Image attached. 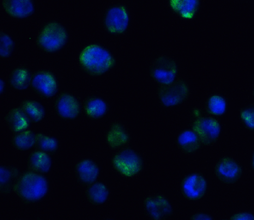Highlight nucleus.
I'll list each match as a JSON object with an SVG mask.
<instances>
[{
  "label": "nucleus",
  "mask_w": 254,
  "mask_h": 220,
  "mask_svg": "<svg viewBox=\"0 0 254 220\" xmlns=\"http://www.w3.org/2000/svg\"><path fill=\"white\" fill-rule=\"evenodd\" d=\"M77 61L82 71L93 77L107 75L116 65V57L111 49L98 43L84 46Z\"/></svg>",
  "instance_id": "1"
},
{
  "label": "nucleus",
  "mask_w": 254,
  "mask_h": 220,
  "mask_svg": "<svg viewBox=\"0 0 254 220\" xmlns=\"http://www.w3.org/2000/svg\"><path fill=\"white\" fill-rule=\"evenodd\" d=\"M50 188L47 175L25 171L18 179L15 191L25 204H33L44 201L49 196Z\"/></svg>",
  "instance_id": "2"
},
{
  "label": "nucleus",
  "mask_w": 254,
  "mask_h": 220,
  "mask_svg": "<svg viewBox=\"0 0 254 220\" xmlns=\"http://www.w3.org/2000/svg\"><path fill=\"white\" fill-rule=\"evenodd\" d=\"M69 42V32L66 26L57 20H50L41 27L36 45L49 54L63 51Z\"/></svg>",
  "instance_id": "3"
},
{
  "label": "nucleus",
  "mask_w": 254,
  "mask_h": 220,
  "mask_svg": "<svg viewBox=\"0 0 254 220\" xmlns=\"http://www.w3.org/2000/svg\"><path fill=\"white\" fill-rule=\"evenodd\" d=\"M190 126L198 133L204 146L215 143L222 135L221 122L198 108L191 111Z\"/></svg>",
  "instance_id": "4"
},
{
  "label": "nucleus",
  "mask_w": 254,
  "mask_h": 220,
  "mask_svg": "<svg viewBox=\"0 0 254 220\" xmlns=\"http://www.w3.org/2000/svg\"><path fill=\"white\" fill-rule=\"evenodd\" d=\"M110 163L124 177H136L144 169V159L131 147H125L113 155Z\"/></svg>",
  "instance_id": "5"
},
{
  "label": "nucleus",
  "mask_w": 254,
  "mask_h": 220,
  "mask_svg": "<svg viewBox=\"0 0 254 220\" xmlns=\"http://www.w3.org/2000/svg\"><path fill=\"white\" fill-rule=\"evenodd\" d=\"M130 23V9L123 3L112 4L104 12L103 25L108 34L115 37L126 34Z\"/></svg>",
  "instance_id": "6"
},
{
  "label": "nucleus",
  "mask_w": 254,
  "mask_h": 220,
  "mask_svg": "<svg viewBox=\"0 0 254 220\" xmlns=\"http://www.w3.org/2000/svg\"><path fill=\"white\" fill-rule=\"evenodd\" d=\"M31 88L42 99H51L58 95L61 84L57 75L49 69L36 71L32 78Z\"/></svg>",
  "instance_id": "7"
},
{
  "label": "nucleus",
  "mask_w": 254,
  "mask_h": 220,
  "mask_svg": "<svg viewBox=\"0 0 254 220\" xmlns=\"http://www.w3.org/2000/svg\"><path fill=\"white\" fill-rule=\"evenodd\" d=\"M158 94L162 106L165 108H176L188 100L190 89L187 81L181 79L171 86H160Z\"/></svg>",
  "instance_id": "8"
},
{
  "label": "nucleus",
  "mask_w": 254,
  "mask_h": 220,
  "mask_svg": "<svg viewBox=\"0 0 254 220\" xmlns=\"http://www.w3.org/2000/svg\"><path fill=\"white\" fill-rule=\"evenodd\" d=\"M149 73L160 86H171L178 79L179 65L172 57L162 56L154 61L149 69Z\"/></svg>",
  "instance_id": "9"
},
{
  "label": "nucleus",
  "mask_w": 254,
  "mask_h": 220,
  "mask_svg": "<svg viewBox=\"0 0 254 220\" xmlns=\"http://www.w3.org/2000/svg\"><path fill=\"white\" fill-rule=\"evenodd\" d=\"M209 183L201 172H190L186 175L181 182V192L188 200L199 201L205 197L208 192Z\"/></svg>",
  "instance_id": "10"
},
{
  "label": "nucleus",
  "mask_w": 254,
  "mask_h": 220,
  "mask_svg": "<svg viewBox=\"0 0 254 220\" xmlns=\"http://www.w3.org/2000/svg\"><path fill=\"white\" fill-rule=\"evenodd\" d=\"M82 109L81 100L75 94L64 91L56 96L55 111L62 120H76L81 116Z\"/></svg>",
  "instance_id": "11"
},
{
  "label": "nucleus",
  "mask_w": 254,
  "mask_h": 220,
  "mask_svg": "<svg viewBox=\"0 0 254 220\" xmlns=\"http://www.w3.org/2000/svg\"><path fill=\"white\" fill-rule=\"evenodd\" d=\"M244 167L243 165L230 156L220 158L217 161L214 173L220 182L224 184H234L243 176Z\"/></svg>",
  "instance_id": "12"
},
{
  "label": "nucleus",
  "mask_w": 254,
  "mask_h": 220,
  "mask_svg": "<svg viewBox=\"0 0 254 220\" xmlns=\"http://www.w3.org/2000/svg\"><path fill=\"white\" fill-rule=\"evenodd\" d=\"M144 209L147 215L153 220H165L171 217L174 213L171 201L166 196L162 194L146 197Z\"/></svg>",
  "instance_id": "13"
},
{
  "label": "nucleus",
  "mask_w": 254,
  "mask_h": 220,
  "mask_svg": "<svg viewBox=\"0 0 254 220\" xmlns=\"http://www.w3.org/2000/svg\"><path fill=\"white\" fill-rule=\"evenodd\" d=\"M2 6L6 14L15 20H27L36 13V0H3Z\"/></svg>",
  "instance_id": "14"
},
{
  "label": "nucleus",
  "mask_w": 254,
  "mask_h": 220,
  "mask_svg": "<svg viewBox=\"0 0 254 220\" xmlns=\"http://www.w3.org/2000/svg\"><path fill=\"white\" fill-rule=\"evenodd\" d=\"M75 176L84 186L95 182L101 174V166L91 158H84L75 165Z\"/></svg>",
  "instance_id": "15"
},
{
  "label": "nucleus",
  "mask_w": 254,
  "mask_h": 220,
  "mask_svg": "<svg viewBox=\"0 0 254 220\" xmlns=\"http://www.w3.org/2000/svg\"><path fill=\"white\" fill-rule=\"evenodd\" d=\"M83 110L91 120L98 121L107 116L110 111V105L105 98L92 94L84 101Z\"/></svg>",
  "instance_id": "16"
},
{
  "label": "nucleus",
  "mask_w": 254,
  "mask_h": 220,
  "mask_svg": "<svg viewBox=\"0 0 254 220\" xmlns=\"http://www.w3.org/2000/svg\"><path fill=\"white\" fill-rule=\"evenodd\" d=\"M174 14L182 20H193L199 13L202 0H168Z\"/></svg>",
  "instance_id": "17"
},
{
  "label": "nucleus",
  "mask_w": 254,
  "mask_h": 220,
  "mask_svg": "<svg viewBox=\"0 0 254 220\" xmlns=\"http://www.w3.org/2000/svg\"><path fill=\"white\" fill-rule=\"evenodd\" d=\"M177 143L180 149L188 155L195 154L204 147L199 135L191 127L180 131L177 136Z\"/></svg>",
  "instance_id": "18"
},
{
  "label": "nucleus",
  "mask_w": 254,
  "mask_h": 220,
  "mask_svg": "<svg viewBox=\"0 0 254 220\" xmlns=\"http://www.w3.org/2000/svg\"><path fill=\"white\" fill-rule=\"evenodd\" d=\"M130 140L131 137L127 129L120 123H113L105 135L106 143L112 150L123 149Z\"/></svg>",
  "instance_id": "19"
},
{
  "label": "nucleus",
  "mask_w": 254,
  "mask_h": 220,
  "mask_svg": "<svg viewBox=\"0 0 254 220\" xmlns=\"http://www.w3.org/2000/svg\"><path fill=\"white\" fill-rule=\"evenodd\" d=\"M27 163L32 172L48 175L52 170L54 159L52 155L38 149L30 154Z\"/></svg>",
  "instance_id": "20"
},
{
  "label": "nucleus",
  "mask_w": 254,
  "mask_h": 220,
  "mask_svg": "<svg viewBox=\"0 0 254 220\" xmlns=\"http://www.w3.org/2000/svg\"><path fill=\"white\" fill-rule=\"evenodd\" d=\"M22 172L20 169L13 166H0V192L8 194L15 190V186Z\"/></svg>",
  "instance_id": "21"
},
{
  "label": "nucleus",
  "mask_w": 254,
  "mask_h": 220,
  "mask_svg": "<svg viewBox=\"0 0 254 220\" xmlns=\"http://www.w3.org/2000/svg\"><path fill=\"white\" fill-rule=\"evenodd\" d=\"M34 73L26 66H20L12 70L9 75V84L13 89L24 91L29 89L32 85Z\"/></svg>",
  "instance_id": "22"
},
{
  "label": "nucleus",
  "mask_w": 254,
  "mask_h": 220,
  "mask_svg": "<svg viewBox=\"0 0 254 220\" xmlns=\"http://www.w3.org/2000/svg\"><path fill=\"white\" fill-rule=\"evenodd\" d=\"M229 100L225 95L220 93L211 94L207 99L205 103V111L208 115L215 118H222L225 117L229 112Z\"/></svg>",
  "instance_id": "23"
},
{
  "label": "nucleus",
  "mask_w": 254,
  "mask_h": 220,
  "mask_svg": "<svg viewBox=\"0 0 254 220\" xmlns=\"http://www.w3.org/2000/svg\"><path fill=\"white\" fill-rule=\"evenodd\" d=\"M110 189L101 180H97L87 186L86 196L87 201L96 206L104 205L110 198Z\"/></svg>",
  "instance_id": "24"
},
{
  "label": "nucleus",
  "mask_w": 254,
  "mask_h": 220,
  "mask_svg": "<svg viewBox=\"0 0 254 220\" xmlns=\"http://www.w3.org/2000/svg\"><path fill=\"white\" fill-rule=\"evenodd\" d=\"M6 121L9 124V129L13 132H20L32 128V123L26 117L20 106L12 108L6 115Z\"/></svg>",
  "instance_id": "25"
},
{
  "label": "nucleus",
  "mask_w": 254,
  "mask_h": 220,
  "mask_svg": "<svg viewBox=\"0 0 254 220\" xmlns=\"http://www.w3.org/2000/svg\"><path fill=\"white\" fill-rule=\"evenodd\" d=\"M20 106L32 123H41L46 117V107L40 101L26 99L20 103Z\"/></svg>",
  "instance_id": "26"
},
{
  "label": "nucleus",
  "mask_w": 254,
  "mask_h": 220,
  "mask_svg": "<svg viewBox=\"0 0 254 220\" xmlns=\"http://www.w3.org/2000/svg\"><path fill=\"white\" fill-rule=\"evenodd\" d=\"M37 132L34 130L28 129L26 131L16 132L12 138L11 143L19 151H28L36 147Z\"/></svg>",
  "instance_id": "27"
},
{
  "label": "nucleus",
  "mask_w": 254,
  "mask_h": 220,
  "mask_svg": "<svg viewBox=\"0 0 254 220\" xmlns=\"http://www.w3.org/2000/svg\"><path fill=\"white\" fill-rule=\"evenodd\" d=\"M36 147L43 151L55 155L60 149V140L54 135L45 134L44 132L37 133Z\"/></svg>",
  "instance_id": "28"
},
{
  "label": "nucleus",
  "mask_w": 254,
  "mask_h": 220,
  "mask_svg": "<svg viewBox=\"0 0 254 220\" xmlns=\"http://www.w3.org/2000/svg\"><path fill=\"white\" fill-rule=\"evenodd\" d=\"M15 42L14 38L7 32H1L0 34V57L9 58L15 51Z\"/></svg>",
  "instance_id": "29"
},
{
  "label": "nucleus",
  "mask_w": 254,
  "mask_h": 220,
  "mask_svg": "<svg viewBox=\"0 0 254 220\" xmlns=\"http://www.w3.org/2000/svg\"><path fill=\"white\" fill-rule=\"evenodd\" d=\"M239 118L246 129L254 132V104L243 107L240 111Z\"/></svg>",
  "instance_id": "30"
},
{
  "label": "nucleus",
  "mask_w": 254,
  "mask_h": 220,
  "mask_svg": "<svg viewBox=\"0 0 254 220\" xmlns=\"http://www.w3.org/2000/svg\"><path fill=\"white\" fill-rule=\"evenodd\" d=\"M231 220H254V213L251 211H243L234 214L231 216Z\"/></svg>",
  "instance_id": "31"
},
{
  "label": "nucleus",
  "mask_w": 254,
  "mask_h": 220,
  "mask_svg": "<svg viewBox=\"0 0 254 220\" xmlns=\"http://www.w3.org/2000/svg\"><path fill=\"white\" fill-rule=\"evenodd\" d=\"M191 220H214V216H212L210 214H208L206 212H198L196 214H194L191 218Z\"/></svg>",
  "instance_id": "32"
},
{
  "label": "nucleus",
  "mask_w": 254,
  "mask_h": 220,
  "mask_svg": "<svg viewBox=\"0 0 254 220\" xmlns=\"http://www.w3.org/2000/svg\"><path fill=\"white\" fill-rule=\"evenodd\" d=\"M0 84H1V94H3L6 91V83L3 78L0 79Z\"/></svg>",
  "instance_id": "33"
},
{
  "label": "nucleus",
  "mask_w": 254,
  "mask_h": 220,
  "mask_svg": "<svg viewBox=\"0 0 254 220\" xmlns=\"http://www.w3.org/2000/svg\"><path fill=\"white\" fill-rule=\"evenodd\" d=\"M252 168H253V170L254 171V151H253V155H252Z\"/></svg>",
  "instance_id": "34"
},
{
  "label": "nucleus",
  "mask_w": 254,
  "mask_h": 220,
  "mask_svg": "<svg viewBox=\"0 0 254 220\" xmlns=\"http://www.w3.org/2000/svg\"></svg>",
  "instance_id": "35"
}]
</instances>
